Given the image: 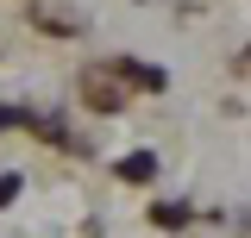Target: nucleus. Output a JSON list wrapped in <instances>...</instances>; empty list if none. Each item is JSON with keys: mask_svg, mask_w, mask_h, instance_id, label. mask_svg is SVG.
I'll return each mask as SVG.
<instances>
[{"mask_svg": "<svg viewBox=\"0 0 251 238\" xmlns=\"http://www.w3.org/2000/svg\"><path fill=\"white\" fill-rule=\"evenodd\" d=\"M120 176L126 182H151L157 176V157H151V150H132V157H120Z\"/></svg>", "mask_w": 251, "mask_h": 238, "instance_id": "f257e3e1", "label": "nucleus"}, {"mask_svg": "<svg viewBox=\"0 0 251 238\" xmlns=\"http://www.w3.org/2000/svg\"><path fill=\"white\" fill-rule=\"evenodd\" d=\"M151 219H157V226H188V207H182V201H157Z\"/></svg>", "mask_w": 251, "mask_h": 238, "instance_id": "f03ea898", "label": "nucleus"}]
</instances>
